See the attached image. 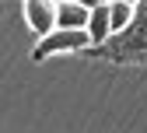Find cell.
Wrapping results in <instances>:
<instances>
[{
	"instance_id": "obj_1",
	"label": "cell",
	"mask_w": 147,
	"mask_h": 133,
	"mask_svg": "<svg viewBox=\"0 0 147 133\" xmlns=\"http://www.w3.org/2000/svg\"><path fill=\"white\" fill-rule=\"evenodd\" d=\"M84 56L109 60V63H144L147 60V0L133 4V21L119 35H112L98 49H84Z\"/></svg>"
},
{
	"instance_id": "obj_2",
	"label": "cell",
	"mask_w": 147,
	"mask_h": 133,
	"mask_svg": "<svg viewBox=\"0 0 147 133\" xmlns=\"http://www.w3.org/2000/svg\"><path fill=\"white\" fill-rule=\"evenodd\" d=\"M91 42H88V32H49L46 39H39L32 46V60L42 63L46 56H56V53H84Z\"/></svg>"
},
{
	"instance_id": "obj_3",
	"label": "cell",
	"mask_w": 147,
	"mask_h": 133,
	"mask_svg": "<svg viewBox=\"0 0 147 133\" xmlns=\"http://www.w3.org/2000/svg\"><path fill=\"white\" fill-rule=\"evenodd\" d=\"M25 21L39 39H46L49 32H56V4L53 0H28L25 4Z\"/></svg>"
},
{
	"instance_id": "obj_4",
	"label": "cell",
	"mask_w": 147,
	"mask_h": 133,
	"mask_svg": "<svg viewBox=\"0 0 147 133\" xmlns=\"http://www.w3.org/2000/svg\"><path fill=\"white\" fill-rule=\"evenodd\" d=\"M88 14H91V4L60 0V4H56V28L60 32H84L88 28Z\"/></svg>"
},
{
	"instance_id": "obj_5",
	"label": "cell",
	"mask_w": 147,
	"mask_h": 133,
	"mask_svg": "<svg viewBox=\"0 0 147 133\" xmlns=\"http://www.w3.org/2000/svg\"><path fill=\"white\" fill-rule=\"evenodd\" d=\"M88 49H98L112 39V28H109V4H91V14H88Z\"/></svg>"
},
{
	"instance_id": "obj_6",
	"label": "cell",
	"mask_w": 147,
	"mask_h": 133,
	"mask_svg": "<svg viewBox=\"0 0 147 133\" xmlns=\"http://www.w3.org/2000/svg\"><path fill=\"white\" fill-rule=\"evenodd\" d=\"M130 21H133V4H126V0L109 4V28H112V35H119Z\"/></svg>"
},
{
	"instance_id": "obj_7",
	"label": "cell",
	"mask_w": 147,
	"mask_h": 133,
	"mask_svg": "<svg viewBox=\"0 0 147 133\" xmlns=\"http://www.w3.org/2000/svg\"><path fill=\"white\" fill-rule=\"evenodd\" d=\"M0 14H4V7H0Z\"/></svg>"
}]
</instances>
